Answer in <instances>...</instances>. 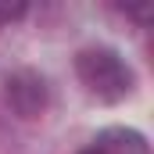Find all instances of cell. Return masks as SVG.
<instances>
[{
    "mask_svg": "<svg viewBox=\"0 0 154 154\" xmlns=\"http://www.w3.org/2000/svg\"><path fill=\"white\" fill-rule=\"evenodd\" d=\"M75 72L82 79V86L100 97V100H122L133 90V72L129 65L108 47H90L75 57Z\"/></svg>",
    "mask_w": 154,
    "mask_h": 154,
    "instance_id": "1",
    "label": "cell"
},
{
    "mask_svg": "<svg viewBox=\"0 0 154 154\" xmlns=\"http://www.w3.org/2000/svg\"><path fill=\"white\" fill-rule=\"evenodd\" d=\"M47 100H50V90H47L43 75L29 72V68L7 75V104L14 108V115L39 118L43 111H47Z\"/></svg>",
    "mask_w": 154,
    "mask_h": 154,
    "instance_id": "2",
    "label": "cell"
},
{
    "mask_svg": "<svg viewBox=\"0 0 154 154\" xmlns=\"http://www.w3.org/2000/svg\"><path fill=\"white\" fill-rule=\"evenodd\" d=\"M79 154H151V147L136 129H104Z\"/></svg>",
    "mask_w": 154,
    "mask_h": 154,
    "instance_id": "3",
    "label": "cell"
},
{
    "mask_svg": "<svg viewBox=\"0 0 154 154\" xmlns=\"http://www.w3.org/2000/svg\"><path fill=\"white\" fill-rule=\"evenodd\" d=\"M18 14H25L22 4H18V7H0V22H11V18H18Z\"/></svg>",
    "mask_w": 154,
    "mask_h": 154,
    "instance_id": "4",
    "label": "cell"
}]
</instances>
